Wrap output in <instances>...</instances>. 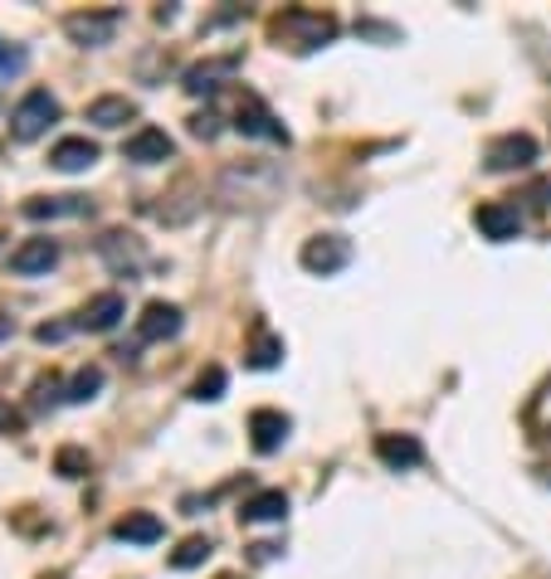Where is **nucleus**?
<instances>
[{"mask_svg": "<svg viewBox=\"0 0 551 579\" xmlns=\"http://www.w3.org/2000/svg\"><path fill=\"white\" fill-rule=\"evenodd\" d=\"M337 35V20L322 15V10H284V15L268 25V39H274L278 49H298V55H308V49L327 45V39Z\"/></svg>", "mask_w": 551, "mask_h": 579, "instance_id": "nucleus-1", "label": "nucleus"}, {"mask_svg": "<svg viewBox=\"0 0 551 579\" xmlns=\"http://www.w3.org/2000/svg\"><path fill=\"white\" fill-rule=\"evenodd\" d=\"M278 185H284V176H278L274 166H259V161L230 166V171L220 176V195L235 200V205H244V195H249V205H268V200L278 195Z\"/></svg>", "mask_w": 551, "mask_h": 579, "instance_id": "nucleus-2", "label": "nucleus"}, {"mask_svg": "<svg viewBox=\"0 0 551 579\" xmlns=\"http://www.w3.org/2000/svg\"><path fill=\"white\" fill-rule=\"evenodd\" d=\"M55 122H59V98L49 88H29L25 98L15 102V112H10V136H15V142H35V136H45Z\"/></svg>", "mask_w": 551, "mask_h": 579, "instance_id": "nucleus-3", "label": "nucleus"}, {"mask_svg": "<svg viewBox=\"0 0 551 579\" xmlns=\"http://www.w3.org/2000/svg\"><path fill=\"white\" fill-rule=\"evenodd\" d=\"M118 10H74V15L64 20V35L74 39L79 49H103L112 45V35H118Z\"/></svg>", "mask_w": 551, "mask_h": 579, "instance_id": "nucleus-4", "label": "nucleus"}, {"mask_svg": "<svg viewBox=\"0 0 551 579\" xmlns=\"http://www.w3.org/2000/svg\"><path fill=\"white\" fill-rule=\"evenodd\" d=\"M298 258H303L308 273H318V278H332V273H342L351 263V239L347 234H313Z\"/></svg>", "mask_w": 551, "mask_h": 579, "instance_id": "nucleus-5", "label": "nucleus"}, {"mask_svg": "<svg viewBox=\"0 0 551 579\" xmlns=\"http://www.w3.org/2000/svg\"><path fill=\"white\" fill-rule=\"evenodd\" d=\"M537 161V142L527 132H507V136H498V142H488V152H483V166L488 171H498V176H507V171H527V166Z\"/></svg>", "mask_w": 551, "mask_h": 579, "instance_id": "nucleus-6", "label": "nucleus"}, {"mask_svg": "<svg viewBox=\"0 0 551 579\" xmlns=\"http://www.w3.org/2000/svg\"><path fill=\"white\" fill-rule=\"evenodd\" d=\"M474 225H478V234H483V239H493V244H507V239L523 234V209L493 200V205H478L474 209Z\"/></svg>", "mask_w": 551, "mask_h": 579, "instance_id": "nucleus-7", "label": "nucleus"}, {"mask_svg": "<svg viewBox=\"0 0 551 579\" xmlns=\"http://www.w3.org/2000/svg\"><path fill=\"white\" fill-rule=\"evenodd\" d=\"M288 429H294V419L284 414V409H254L249 414V444H254V453H278L288 444Z\"/></svg>", "mask_w": 551, "mask_h": 579, "instance_id": "nucleus-8", "label": "nucleus"}, {"mask_svg": "<svg viewBox=\"0 0 551 579\" xmlns=\"http://www.w3.org/2000/svg\"><path fill=\"white\" fill-rule=\"evenodd\" d=\"M98 258L108 263L118 278H137V263H142V244L132 234H122V229H108V234L98 239Z\"/></svg>", "mask_w": 551, "mask_h": 579, "instance_id": "nucleus-9", "label": "nucleus"}, {"mask_svg": "<svg viewBox=\"0 0 551 579\" xmlns=\"http://www.w3.org/2000/svg\"><path fill=\"white\" fill-rule=\"evenodd\" d=\"M235 132H244V136H264V142H284L288 146V128L274 118V112L264 108L259 98H244L239 102V112H235Z\"/></svg>", "mask_w": 551, "mask_h": 579, "instance_id": "nucleus-10", "label": "nucleus"}, {"mask_svg": "<svg viewBox=\"0 0 551 579\" xmlns=\"http://www.w3.org/2000/svg\"><path fill=\"white\" fill-rule=\"evenodd\" d=\"M122 156L137 161V166H161V161H171V156H176V142L161 128H137L128 136V146H122Z\"/></svg>", "mask_w": 551, "mask_h": 579, "instance_id": "nucleus-11", "label": "nucleus"}, {"mask_svg": "<svg viewBox=\"0 0 551 579\" xmlns=\"http://www.w3.org/2000/svg\"><path fill=\"white\" fill-rule=\"evenodd\" d=\"M55 263H59L55 239H25V244L10 254V273H20V278H39V273H49Z\"/></svg>", "mask_w": 551, "mask_h": 579, "instance_id": "nucleus-12", "label": "nucleus"}, {"mask_svg": "<svg viewBox=\"0 0 551 579\" xmlns=\"http://www.w3.org/2000/svg\"><path fill=\"white\" fill-rule=\"evenodd\" d=\"M181 331V307L176 302H147L137 317V336L142 341H171Z\"/></svg>", "mask_w": 551, "mask_h": 579, "instance_id": "nucleus-13", "label": "nucleus"}, {"mask_svg": "<svg viewBox=\"0 0 551 579\" xmlns=\"http://www.w3.org/2000/svg\"><path fill=\"white\" fill-rule=\"evenodd\" d=\"M122 312H128L122 292H98V298H88V307L79 312V331H112V326L122 322Z\"/></svg>", "mask_w": 551, "mask_h": 579, "instance_id": "nucleus-14", "label": "nucleus"}, {"mask_svg": "<svg viewBox=\"0 0 551 579\" xmlns=\"http://www.w3.org/2000/svg\"><path fill=\"white\" fill-rule=\"evenodd\" d=\"M93 161H98V142H88V136H64V142L49 152V166H55V171H64V176L88 171Z\"/></svg>", "mask_w": 551, "mask_h": 579, "instance_id": "nucleus-15", "label": "nucleus"}, {"mask_svg": "<svg viewBox=\"0 0 551 579\" xmlns=\"http://www.w3.org/2000/svg\"><path fill=\"white\" fill-rule=\"evenodd\" d=\"M376 458L386 462V468H415V462H424V448L415 434H381L376 438Z\"/></svg>", "mask_w": 551, "mask_h": 579, "instance_id": "nucleus-16", "label": "nucleus"}, {"mask_svg": "<svg viewBox=\"0 0 551 579\" xmlns=\"http://www.w3.org/2000/svg\"><path fill=\"white\" fill-rule=\"evenodd\" d=\"M112 535L128 545H157L166 535V526H161V516H152V511H128L118 526H112Z\"/></svg>", "mask_w": 551, "mask_h": 579, "instance_id": "nucleus-17", "label": "nucleus"}, {"mask_svg": "<svg viewBox=\"0 0 551 579\" xmlns=\"http://www.w3.org/2000/svg\"><path fill=\"white\" fill-rule=\"evenodd\" d=\"M239 69V59L230 55V59H211V64H191L185 69V93H195V98H201V93H215L220 88V79H230V73Z\"/></svg>", "mask_w": 551, "mask_h": 579, "instance_id": "nucleus-18", "label": "nucleus"}, {"mask_svg": "<svg viewBox=\"0 0 551 579\" xmlns=\"http://www.w3.org/2000/svg\"><path fill=\"white\" fill-rule=\"evenodd\" d=\"M88 200L83 195H35L25 200V219H59V215H88Z\"/></svg>", "mask_w": 551, "mask_h": 579, "instance_id": "nucleus-19", "label": "nucleus"}, {"mask_svg": "<svg viewBox=\"0 0 551 579\" xmlns=\"http://www.w3.org/2000/svg\"><path fill=\"white\" fill-rule=\"evenodd\" d=\"M132 118H137V102L118 98V93L88 102V122H93V128H122V122H132Z\"/></svg>", "mask_w": 551, "mask_h": 579, "instance_id": "nucleus-20", "label": "nucleus"}, {"mask_svg": "<svg viewBox=\"0 0 551 579\" xmlns=\"http://www.w3.org/2000/svg\"><path fill=\"white\" fill-rule=\"evenodd\" d=\"M288 516V497L278 487L259 492V497H249L244 507H239V521H284Z\"/></svg>", "mask_w": 551, "mask_h": 579, "instance_id": "nucleus-21", "label": "nucleus"}, {"mask_svg": "<svg viewBox=\"0 0 551 579\" xmlns=\"http://www.w3.org/2000/svg\"><path fill=\"white\" fill-rule=\"evenodd\" d=\"M211 551H215L211 535H185V541L171 551V570H195V565L211 560Z\"/></svg>", "mask_w": 551, "mask_h": 579, "instance_id": "nucleus-22", "label": "nucleus"}, {"mask_svg": "<svg viewBox=\"0 0 551 579\" xmlns=\"http://www.w3.org/2000/svg\"><path fill=\"white\" fill-rule=\"evenodd\" d=\"M278 361H284V341L268 336V331H259L254 346H249V365H254V371H274Z\"/></svg>", "mask_w": 551, "mask_h": 579, "instance_id": "nucleus-23", "label": "nucleus"}, {"mask_svg": "<svg viewBox=\"0 0 551 579\" xmlns=\"http://www.w3.org/2000/svg\"><path fill=\"white\" fill-rule=\"evenodd\" d=\"M98 389H103V371H98V365H83L74 381H69L64 399H69V405H88V399L98 395Z\"/></svg>", "mask_w": 551, "mask_h": 579, "instance_id": "nucleus-24", "label": "nucleus"}, {"mask_svg": "<svg viewBox=\"0 0 551 579\" xmlns=\"http://www.w3.org/2000/svg\"><path fill=\"white\" fill-rule=\"evenodd\" d=\"M191 399H201V405H215V399H225V371H220V365L201 371V381L191 385Z\"/></svg>", "mask_w": 551, "mask_h": 579, "instance_id": "nucleus-25", "label": "nucleus"}, {"mask_svg": "<svg viewBox=\"0 0 551 579\" xmlns=\"http://www.w3.org/2000/svg\"><path fill=\"white\" fill-rule=\"evenodd\" d=\"M527 419H532L537 434H551V381L537 389V399H532V409H527Z\"/></svg>", "mask_w": 551, "mask_h": 579, "instance_id": "nucleus-26", "label": "nucleus"}, {"mask_svg": "<svg viewBox=\"0 0 551 579\" xmlns=\"http://www.w3.org/2000/svg\"><path fill=\"white\" fill-rule=\"evenodd\" d=\"M55 468L64 472V478H83V472L93 468V458L83 448H59V458H55Z\"/></svg>", "mask_w": 551, "mask_h": 579, "instance_id": "nucleus-27", "label": "nucleus"}, {"mask_svg": "<svg viewBox=\"0 0 551 579\" xmlns=\"http://www.w3.org/2000/svg\"><path fill=\"white\" fill-rule=\"evenodd\" d=\"M29 64V55L20 45H10V39H0V79H15L20 69Z\"/></svg>", "mask_w": 551, "mask_h": 579, "instance_id": "nucleus-28", "label": "nucleus"}, {"mask_svg": "<svg viewBox=\"0 0 551 579\" xmlns=\"http://www.w3.org/2000/svg\"><path fill=\"white\" fill-rule=\"evenodd\" d=\"M69 331H79V322H45L35 336H39V341H64Z\"/></svg>", "mask_w": 551, "mask_h": 579, "instance_id": "nucleus-29", "label": "nucleus"}, {"mask_svg": "<svg viewBox=\"0 0 551 579\" xmlns=\"http://www.w3.org/2000/svg\"><path fill=\"white\" fill-rule=\"evenodd\" d=\"M215 122H220V118H211V112H201V118H191V136H201V142H211V136L220 132V128H215Z\"/></svg>", "mask_w": 551, "mask_h": 579, "instance_id": "nucleus-30", "label": "nucleus"}, {"mask_svg": "<svg viewBox=\"0 0 551 579\" xmlns=\"http://www.w3.org/2000/svg\"><path fill=\"white\" fill-rule=\"evenodd\" d=\"M527 200H537V205L547 209V205H551V176H547V181H537V185H532V195H527Z\"/></svg>", "mask_w": 551, "mask_h": 579, "instance_id": "nucleus-31", "label": "nucleus"}, {"mask_svg": "<svg viewBox=\"0 0 551 579\" xmlns=\"http://www.w3.org/2000/svg\"><path fill=\"white\" fill-rule=\"evenodd\" d=\"M10 429H20V414L10 405H0V434H10Z\"/></svg>", "mask_w": 551, "mask_h": 579, "instance_id": "nucleus-32", "label": "nucleus"}, {"mask_svg": "<svg viewBox=\"0 0 551 579\" xmlns=\"http://www.w3.org/2000/svg\"><path fill=\"white\" fill-rule=\"evenodd\" d=\"M5 331H15V322H10L5 312H0V336H5Z\"/></svg>", "mask_w": 551, "mask_h": 579, "instance_id": "nucleus-33", "label": "nucleus"}]
</instances>
